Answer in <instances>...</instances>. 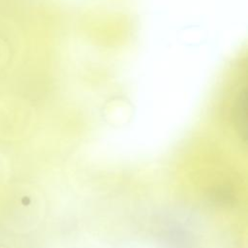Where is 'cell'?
I'll return each instance as SVG.
<instances>
[{
  "label": "cell",
  "mask_w": 248,
  "mask_h": 248,
  "mask_svg": "<svg viewBox=\"0 0 248 248\" xmlns=\"http://www.w3.org/2000/svg\"><path fill=\"white\" fill-rule=\"evenodd\" d=\"M234 121L236 128L239 130V134L246 135V117H245V92H241L236 100L234 108Z\"/></svg>",
  "instance_id": "cell-1"
}]
</instances>
